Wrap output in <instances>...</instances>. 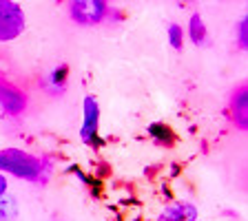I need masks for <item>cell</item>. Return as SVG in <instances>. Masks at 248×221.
I'll return each mask as SVG.
<instances>
[{
    "label": "cell",
    "instance_id": "4",
    "mask_svg": "<svg viewBox=\"0 0 248 221\" xmlns=\"http://www.w3.org/2000/svg\"><path fill=\"white\" fill-rule=\"evenodd\" d=\"M80 139L87 146L100 148V104L93 95H87L82 100V126H80Z\"/></svg>",
    "mask_w": 248,
    "mask_h": 221
},
{
    "label": "cell",
    "instance_id": "3",
    "mask_svg": "<svg viewBox=\"0 0 248 221\" xmlns=\"http://www.w3.org/2000/svg\"><path fill=\"white\" fill-rule=\"evenodd\" d=\"M69 18L80 27L100 25L108 18V5L102 0H73L67 5Z\"/></svg>",
    "mask_w": 248,
    "mask_h": 221
},
{
    "label": "cell",
    "instance_id": "14",
    "mask_svg": "<svg viewBox=\"0 0 248 221\" xmlns=\"http://www.w3.org/2000/svg\"><path fill=\"white\" fill-rule=\"evenodd\" d=\"M7 192H9V179L5 175H0V197L7 195Z\"/></svg>",
    "mask_w": 248,
    "mask_h": 221
},
{
    "label": "cell",
    "instance_id": "1",
    "mask_svg": "<svg viewBox=\"0 0 248 221\" xmlns=\"http://www.w3.org/2000/svg\"><path fill=\"white\" fill-rule=\"evenodd\" d=\"M0 175H9L20 181H29V184H42L51 175V170H49L46 160L31 155L29 150L9 146V148L0 150Z\"/></svg>",
    "mask_w": 248,
    "mask_h": 221
},
{
    "label": "cell",
    "instance_id": "10",
    "mask_svg": "<svg viewBox=\"0 0 248 221\" xmlns=\"http://www.w3.org/2000/svg\"><path fill=\"white\" fill-rule=\"evenodd\" d=\"M67 80H69V69L64 67V64H60V67H56L51 73H49V88H51L53 93L64 91Z\"/></svg>",
    "mask_w": 248,
    "mask_h": 221
},
{
    "label": "cell",
    "instance_id": "7",
    "mask_svg": "<svg viewBox=\"0 0 248 221\" xmlns=\"http://www.w3.org/2000/svg\"><path fill=\"white\" fill-rule=\"evenodd\" d=\"M162 215L169 221H197L200 210H197V206L191 204V201H175V204L166 206L162 210Z\"/></svg>",
    "mask_w": 248,
    "mask_h": 221
},
{
    "label": "cell",
    "instance_id": "11",
    "mask_svg": "<svg viewBox=\"0 0 248 221\" xmlns=\"http://www.w3.org/2000/svg\"><path fill=\"white\" fill-rule=\"evenodd\" d=\"M18 217V201L9 192L0 197V221H14Z\"/></svg>",
    "mask_w": 248,
    "mask_h": 221
},
{
    "label": "cell",
    "instance_id": "5",
    "mask_svg": "<svg viewBox=\"0 0 248 221\" xmlns=\"http://www.w3.org/2000/svg\"><path fill=\"white\" fill-rule=\"evenodd\" d=\"M0 108L7 115H20L27 108V95L5 77H0Z\"/></svg>",
    "mask_w": 248,
    "mask_h": 221
},
{
    "label": "cell",
    "instance_id": "12",
    "mask_svg": "<svg viewBox=\"0 0 248 221\" xmlns=\"http://www.w3.org/2000/svg\"><path fill=\"white\" fill-rule=\"evenodd\" d=\"M169 44L175 51H182V46H184V29L177 22H170L169 25Z\"/></svg>",
    "mask_w": 248,
    "mask_h": 221
},
{
    "label": "cell",
    "instance_id": "6",
    "mask_svg": "<svg viewBox=\"0 0 248 221\" xmlns=\"http://www.w3.org/2000/svg\"><path fill=\"white\" fill-rule=\"evenodd\" d=\"M228 113L242 131L248 126V88L244 84L232 91L231 102H228Z\"/></svg>",
    "mask_w": 248,
    "mask_h": 221
},
{
    "label": "cell",
    "instance_id": "15",
    "mask_svg": "<svg viewBox=\"0 0 248 221\" xmlns=\"http://www.w3.org/2000/svg\"><path fill=\"white\" fill-rule=\"evenodd\" d=\"M157 221H169V219H166L164 215H160V217H157Z\"/></svg>",
    "mask_w": 248,
    "mask_h": 221
},
{
    "label": "cell",
    "instance_id": "9",
    "mask_svg": "<svg viewBox=\"0 0 248 221\" xmlns=\"http://www.w3.org/2000/svg\"><path fill=\"white\" fill-rule=\"evenodd\" d=\"M149 135L157 142V144H162V146H170L173 144V131L166 126V124H160V122H153V124H149Z\"/></svg>",
    "mask_w": 248,
    "mask_h": 221
},
{
    "label": "cell",
    "instance_id": "2",
    "mask_svg": "<svg viewBox=\"0 0 248 221\" xmlns=\"http://www.w3.org/2000/svg\"><path fill=\"white\" fill-rule=\"evenodd\" d=\"M25 11L14 0H0V42H14L25 33Z\"/></svg>",
    "mask_w": 248,
    "mask_h": 221
},
{
    "label": "cell",
    "instance_id": "8",
    "mask_svg": "<svg viewBox=\"0 0 248 221\" xmlns=\"http://www.w3.org/2000/svg\"><path fill=\"white\" fill-rule=\"evenodd\" d=\"M206 36H208L206 25L202 20V15L195 11V14L188 18V40H191L195 46H202L206 42Z\"/></svg>",
    "mask_w": 248,
    "mask_h": 221
},
{
    "label": "cell",
    "instance_id": "13",
    "mask_svg": "<svg viewBox=\"0 0 248 221\" xmlns=\"http://www.w3.org/2000/svg\"><path fill=\"white\" fill-rule=\"evenodd\" d=\"M237 44L239 49H248V18L244 15L237 25Z\"/></svg>",
    "mask_w": 248,
    "mask_h": 221
}]
</instances>
